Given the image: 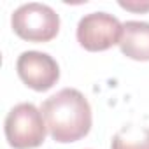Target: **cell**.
<instances>
[{
  "label": "cell",
  "mask_w": 149,
  "mask_h": 149,
  "mask_svg": "<svg viewBox=\"0 0 149 149\" xmlns=\"http://www.w3.org/2000/svg\"><path fill=\"white\" fill-rule=\"evenodd\" d=\"M40 112L49 135L60 144L81 140L91 130V107L84 95L74 88L46 98Z\"/></svg>",
  "instance_id": "6da1fadb"
},
{
  "label": "cell",
  "mask_w": 149,
  "mask_h": 149,
  "mask_svg": "<svg viewBox=\"0 0 149 149\" xmlns=\"http://www.w3.org/2000/svg\"><path fill=\"white\" fill-rule=\"evenodd\" d=\"M6 139L14 149H35L46 140V121L42 112L28 102L14 105L4 123Z\"/></svg>",
  "instance_id": "7a4b0ae2"
},
{
  "label": "cell",
  "mask_w": 149,
  "mask_h": 149,
  "mask_svg": "<svg viewBox=\"0 0 149 149\" xmlns=\"http://www.w3.org/2000/svg\"><path fill=\"white\" fill-rule=\"evenodd\" d=\"M119 7L132 11V13H147L149 11V2H119Z\"/></svg>",
  "instance_id": "ba28073f"
},
{
  "label": "cell",
  "mask_w": 149,
  "mask_h": 149,
  "mask_svg": "<svg viewBox=\"0 0 149 149\" xmlns=\"http://www.w3.org/2000/svg\"><path fill=\"white\" fill-rule=\"evenodd\" d=\"M13 30L28 42H49L60 32V16L46 4L30 2L19 6L11 16Z\"/></svg>",
  "instance_id": "3957f363"
},
{
  "label": "cell",
  "mask_w": 149,
  "mask_h": 149,
  "mask_svg": "<svg viewBox=\"0 0 149 149\" xmlns=\"http://www.w3.org/2000/svg\"><path fill=\"white\" fill-rule=\"evenodd\" d=\"M123 25L119 19L107 13H91L81 18L77 25V42L86 51H105L119 44Z\"/></svg>",
  "instance_id": "277c9868"
},
{
  "label": "cell",
  "mask_w": 149,
  "mask_h": 149,
  "mask_svg": "<svg viewBox=\"0 0 149 149\" xmlns=\"http://www.w3.org/2000/svg\"><path fill=\"white\" fill-rule=\"evenodd\" d=\"M111 149H149V128L126 125L112 137Z\"/></svg>",
  "instance_id": "52a82bcc"
},
{
  "label": "cell",
  "mask_w": 149,
  "mask_h": 149,
  "mask_svg": "<svg viewBox=\"0 0 149 149\" xmlns=\"http://www.w3.org/2000/svg\"><path fill=\"white\" fill-rule=\"evenodd\" d=\"M19 79L35 91L51 90L60 79V67L56 60L40 51H25L16 61Z\"/></svg>",
  "instance_id": "5b68a950"
},
{
  "label": "cell",
  "mask_w": 149,
  "mask_h": 149,
  "mask_svg": "<svg viewBox=\"0 0 149 149\" xmlns=\"http://www.w3.org/2000/svg\"><path fill=\"white\" fill-rule=\"evenodd\" d=\"M121 53L137 61H149V23L126 21L119 39Z\"/></svg>",
  "instance_id": "8992f818"
}]
</instances>
